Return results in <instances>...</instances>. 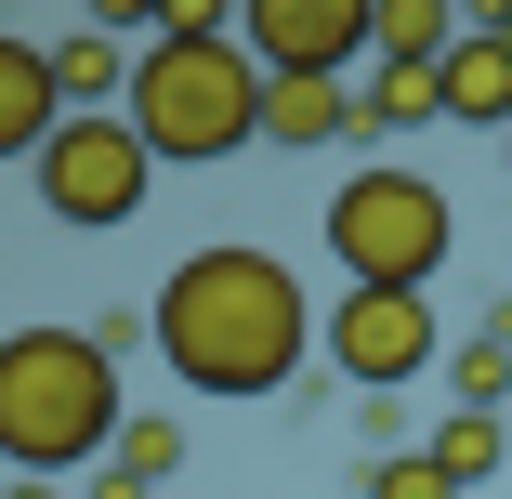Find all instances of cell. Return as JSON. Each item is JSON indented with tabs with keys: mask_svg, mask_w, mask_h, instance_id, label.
<instances>
[{
	"mask_svg": "<svg viewBox=\"0 0 512 499\" xmlns=\"http://www.w3.org/2000/svg\"><path fill=\"white\" fill-rule=\"evenodd\" d=\"M499 158H512V132H499Z\"/></svg>",
	"mask_w": 512,
	"mask_h": 499,
	"instance_id": "ffe728a7",
	"label": "cell"
},
{
	"mask_svg": "<svg viewBox=\"0 0 512 499\" xmlns=\"http://www.w3.org/2000/svg\"><path fill=\"white\" fill-rule=\"evenodd\" d=\"M66 132V92H53V40L0 27V158H40Z\"/></svg>",
	"mask_w": 512,
	"mask_h": 499,
	"instance_id": "9c48e42d",
	"label": "cell"
},
{
	"mask_svg": "<svg viewBox=\"0 0 512 499\" xmlns=\"http://www.w3.org/2000/svg\"><path fill=\"white\" fill-rule=\"evenodd\" d=\"M368 499H460V486L434 473V447H407V460H381V473H368Z\"/></svg>",
	"mask_w": 512,
	"mask_h": 499,
	"instance_id": "e0dca14e",
	"label": "cell"
},
{
	"mask_svg": "<svg viewBox=\"0 0 512 499\" xmlns=\"http://www.w3.org/2000/svg\"><path fill=\"white\" fill-rule=\"evenodd\" d=\"M355 79H263V145H342Z\"/></svg>",
	"mask_w": 512,
	"mask_h": 499,
	"instance_id": "7c38bea8",
	"label": "cell"
},
{
	"mask_svg": "<svg viewBox=\"0 0 512 499\" xmlns=\"http://www.w3.org/2000/svg\"><path fill=\"white\" fill-rule=\"evenodd\" d=\"M447 184L407 171V158H368L342 197H329V250H342V289H434L447 276Z\"/></svg>",
	"mask_w": 512,
	"mask_h": 499,
	"instance_id": "277c9868",
	"label": "cell"
},
{
	"mask_svg": "<svg viewBox=\"0 0 512 499\" xmlns=\"http://www.w3.org/2000/svg\"><path fill=\"white\" fill-rule=\"evenodd\" d=\"M119 447V355L92 329H14L0 342V473L66 486L79 460L106 473Z\"/></svg>",
	"mask_w": 512,
	"mask_h": 499,
	"instance_id": "7a4b0ae2",
	"label": "cell"
},
{
	"mask_svg": "<svg viewBox=\"0 0 512 499\" xmlns=\"http://www.w3.org/2000/svg\"><path fill=\"white\" fill-rule=\"evenodd\" d=\"M132 145L158 171H197V158H237L263 145V66L237 53V27H158L132 53Z\"/></svg>",
	"mask_w": 512,
	"mask_h": 499,
	"instance_id": "3957f363",
	"label": "cell"
},
{
	"mask_svg": "<svg viewBox=\"0 0 512 499\" xmlns=\"http://www.w3.org/2000/svg\"><path fill=\"white\" fill-rule=\"evenodd\" d=\"M499 447H512V421H499V408H447V421H434V473H447L460 499L499 473Z\"/></svg>",
	"mask_w": 512,
	"mask_h": 499,
	"instance_id": "5bb4252c",
	"label": "cell"
},
{
	"mask_svg": "<svg viewBox=\"0 0 512 499\" xmlns=\"http://www.w3.org/2000/svg\"><path fill=\"white\" fill-rule=\"evenodd\" d=\"M171 473H184V421H158V408H145V421H119V447H106V473H92L79 499H158Z\"/></svg>",
	"mask_w": 512,
	"mask_h": 499,
	"instance_id": "8fae6325",
	"label": "cell"
},
{
	"mask_svg": "<svg viewBox=\"0 0 512 499\" xmlns=\"http://www.w3.org/2000/svg\"><path fill=\"white\" fill-rule=\"evenodd\" d=\"M434 79H447V119L460 132H512V0H486V14L447 40Z\"/></svg>",
	"mask_w": 512,
	"mask_h": 499,
	"instance_id": "ba28073f",
	"label": "cell"
},
{
	"mask_svg": "<svg viewBox=\"0 0 512 499\" xmlns=\"http://www.w3.org/2000/svg\"><path fill=\"white\" fill-rule=\"evenodd\" d=\"M368 53L381 66H447V0H368Z\"/></svg>",
	"mask_w": 512,
	"mask_h": 499,
	"instance_id": "9a60e30c",
	"label": "cell"
},
{
	"mask_svg": "<svg viewBox=\"0 0 512 499\" xmlns=\"http://www.w3.org/2000/svg\"><path fill=\"white\" fill-rule=\"evenodd\" d=\"M421 119H447V79L434 66H368L355 79V132H421Z\"/></svg>",
	"mask_w": 512,
	"mask_h": 499,
	"instance_id": "4fadbf2b",
	"label": "cell"
},
{
	"mask_svg": "<svg viewBox=\"0 0 512 499\" xmlns=\"http://www.w3.org/2000/svg\"><path fill=\"white\" fill-rule=\"evenodd\" d=\"M447 408H499L512 421V342H460L447 355Z\"/></svg>",
	"mask_w": 512,
	"mask_h": 499,
	"instance_id": "2e32d148",
	"label": "cell"
},
{
	"mask_svg": "<svg viewBox=\"0 0 512 499\" xmlns=\"http://www.w3.org/2000/svg\"><path fill=\"white\" fill-rule=\"evenodd\" d=\"M145 342H158V368H171L184 394H276L302 355H316V303H302V276H289L276 250L211 237V250H184V263L158 276Z\"/></svg>",
	"mask_w": 512,
	"mask_h": 499,
	"instance_id": "6da1fadb",
	"label": "cell"
},
{
	"mask_svg": "<svg viewBox=\"0 0 512 499\" xmlns=\"http://www.w3.org/2000/svg\"><path fill=\"white\" fill-rule=\"evenodd\" d=\"M53 92H66V119H119L132 106V40L119 27H66L53 40Z\"/></svg>",
	"mask_w": 512,
	"mask_h": 499,
	"instance_id": "30bf717a",
	"label": "cell"
},
{
	"mask_svg": "<svg viewBox=\"0 0 512 499\" xmlns=\"http://www.w3.org/2000/svg\"><path fill=\"white\" fill-rule=\"evenodd\" d=\"M434 289H342V303L316 316V355L355 381V394H394V381H421L434 368Z\"/></svg>",
	"mask_w": 512,
	"mask_h": 499,
	"instance_id": "8992f818",
	"label": "cell"
},
{
	"mask_svg": "<svg viewBox=\"0 0 512 499\" xmlns=\"http://www.w3.org/2000/svg\"><path fill=\"white\" fill-rule=\"evenodd\" d=\"M27 184H40V211L53 224H79V237H119L145 197H158V158L132 145V119H66L40 158H27Z\"/></svg>",
	"mask_w": 512,
	"mask_h": 499,
	"instance_id": "5b68a950",
	"label": "cell"
},
{
	"mask_svg": "<svg viewBox=\"0 0 512 499\" xmlns=\"http://www.w3.org/2000/svg\"><path fill=\"white\" fill-rule=\"evenodd\" d=\"M355 421H368L381 460H407V394H355Z\"/></svg>",
	"mask_w": 512,
	"mask_h": 499,
	"instance_id": "ac0fdd59",
	"label": "cell"
},
{
	"mask_svg": "<svg viewBox=\"0 0 512 499\" xmlns=\"http://www.w3.org/2000/svg\"><path fill=\"white\" fill-rule=\"evenodd\" d=\"M0 499H66V486H27V473H14V486H0Z\"/></svg>",
	"mask_w": 512,
	"mask_h": 499,
	"instance_id": "d6986e66",
	"label": "cell"
},
{
	"mask_svg": "<svg viewBox=\"0 0 512 499\" xmlns=\"http://www.w3.org/2000/svg\"><path fill=\"white\" fill-rule=\"evenodd\" d=\"M237 53L263 79H342L368 53V0H237Z\"/></svg>",
	"mask_w": 512,
	"mask_h": 499,
	"instance_id": "52a82bcc",
	"label": "cell"
}]
</instances>
